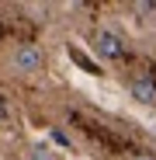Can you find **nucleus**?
<instances>
[{"mask_svg": "<svg viewBox=\"0 0 156 160\" xmlns=\"http://www.w3.org/2000/svg\"><path fill=\"white\" fill-rule=\"evenodd\" d=\"M42 66H45V52H42L38 45L21 42V45H14V49H11V70H14V73L31 77V73H38Z\"/></svg>", "mask_w": 156, "mask_h": 160, "instance_id": "1", "label": "nucleus"}, {"mask_svg": "<svg viewBox=\"0 0 156 160\" xmlns=\"http://www.w3.org/2000/svg\"><path fill=\"white\" fill-rule=\"evenodd\" d=\"M94 52H97L101 59H121L125 56V45H121V38L115 32L101 28V32H94Z\"/></svg>", "mask_w": 156, "mask_h": 160, "instance_id": "2", "label": "nucleus"}, {"mask_svg": "<svg viewBox=\"0 0 156 160\" xmlns=\"http://www.w3.org/2000/svg\"><path fill=\"white\" fill-rule=\"evenodd\" d=\"M128 94H132V101H139V104H156V80H149L146 73H135L132 80H128Z\"/></svg>", "mask_w": 156, "mask_h": 160, "instance_id": "3", "label": "nucleus"}, {"mask_svg": "<svg viewBox=\"0 0 156 160\" xmlns=\"http://www.w3.org/2000/svg\"><path fill=\"white\" fill-rule=\"evenodd\" d=\"M28 160H56V157H52V150H45V146H31Z\"/></svg>", "mask_w": 156, "mask_h": 160, "instance_id": "4", "label": "nucleus"}, {"mask_svg": "<svg viewBox=\"0 0 156 160\" xmlns=\"http://www.w3.org/2000/svg\"><path fill=\"white\" fill-rule=\"evenodd\" d=\"M132 160H156V157H153V153H135Z\"/></svg>", "mask_w": 156, "mask_h": 160, "instance_id": "5", "label": "nucleus"}]
</instances>
